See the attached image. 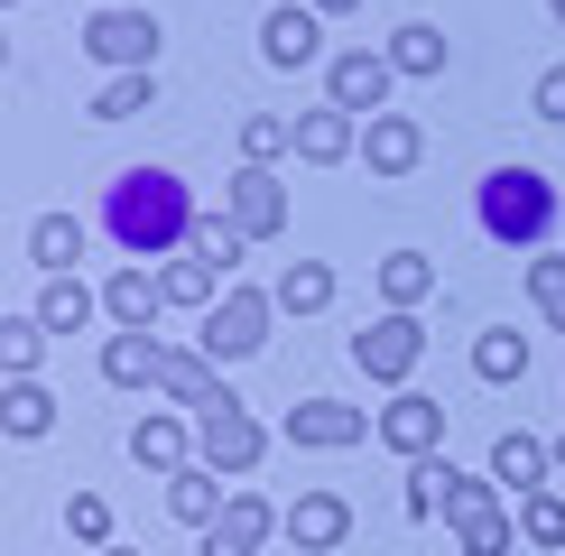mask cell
<instances>
[{"label":"cell","instance_id":"6da1fadb","mask_svg":"<svg viewBox=\"0 0 565 556\" xmlns=\"http://www.w3.org/2000/svg\"><path fill=\"white\" fill-rule=\"evenodd\" d=\"M103 232L121 260H177L185 242H195V195H185L177 168H121L103 185Z\"/></svg>","mask_w":565,"mask_h":556},{"label":"cell","instance_id":"7a4b0ae2","mask_svg":"<svg viewBox=\"0 0 565 556\" xmlns=\"http://www.w3.org/2000/svg\"><path fill=\"white\" fill-rule=\"evenodd\" d=\"M556 214H565V204H556V185L537 168H491L482 177V232L501 250H537L556 232Z\"/></svg>","mask_w":565,"mask_h":556},{"label":"cell","instance_id":"3957f363","mask_svg":"<svg viewBox=\"0 0 565 556\" xmlns=\"http://www.w3.org/2000/svg\"><path fill=\"white\" fill-rule=\"evenodd\" d=\"M75 46L93 65H111V75H158V46H168V29H158V10H93Z\"/></svg>","mask_w":565,"mask_h":556},{"label":"cell","instance_id":"277c9868","mask_svg":"<svg viewBox=\"0 0 565 556\" xmlns=\"http://www.w3.org/2000/svg\"><path fill=\"white\" fill-rule=\"evenodd\" d=\"M260 455H269V427L232 399V389L214 408H195V463H214L223 482H242V473H260Z\"/></svg>","mask_w":565,"mask_h":556},{"label":"cell","instance_id":"5b68a950","mask_svg":"<svg viewBox=\"0 0 565 556\" xmlns=\"http://www.w3.org/2000/svg\"><path fill=\"white\" fill-rule=\"evenodd\" d=\"M390 93H398L390 46H343V56H324V103H334V111H352V121H381V111H390Z\"/></svg>","mask_w":565,"mask_h":556},{"label":"cell","instance_id":"8992f818","mask_svg":"<svg viewBox=\"0 0 565 556\" xmlns=\"http://www.w3.org/2000/svg\"><path fill=\"white\" fill-rule=\"evenodd\" d=\"M269 324H278V297L269 288H242V278H232V288H223V307L214 316H204V353H214V362H250V353H260V343H269Z\"/></svg>","mask_w":565,"mask_h":556},{"label":"cell","instance_id":"52a82bcc","mask_svg":"<svg viewBox=\"0 0 565 556\" xmlns=\"http://www.w3.org/2000/svg\"><path fill=\"white\" fill-rule=\"evenodd\" d=\"M352 362H362L381 389H408V371L427 362V324H417V316H398V307H390V316H371L362 334H352Z\"/></svg>","mask_w":565,"mask_h":556},{"label":"cell","instance_id":"ba28073f","mask_svg":"<svg viewBox=\"0 0 565 556\" xmlns=\"http://www.w3.org/2000/svg\"><path fill=\"white\" fill-rule=\"evenodd\" d=\"M278 436H288L297 455H343V446H371V436H381V408H343V399H297Z\"/></svg>","mask_w":565,"mask_h":556},{"label":"cell","instance_id":"9c48e42d","mask_svg":"<svg viewBox=\"0 0 565 556\" xmlns=\"http://www.w3.org/2000/svg\"><path fill=\"white\" fill-rule=\"evenodd\" d=\"M269 538H288V510H278L269 492H250V482H242V492L223 501V520L195 538V556H260Z\"/></svg>","mask_w":565,"mask_h":556},{"label":"cell","instance_id":"30bf717a","mask_svg":"<svg viewBox=\"0 0 565 556\" xmlns=\"http://www.w3.org/2000/svg\"><path fill=\"white\" fill-rule=\"evenodd\" d=\"M223 214L242 223L250 242H278V232H288V177H278V168H232Z\"/></svg>","mask_w":565,"mask_h":556},{"label":"cell","instance_id":"8fae6325","mask_svg":"<svg viewBox=\"0 0 565 556\" xmlns=\"http://www.w3.org/2000/svg\"><path fill=\"white\" fill-rule=\"evenodd\" d=\"M381 446L398 463H427L445 446V399H427V389H390V408H381Z\"/></svg>","mask_w":565,"mask_h":556},{"label":"cell","instance_id":"7c38bea8","mask_svg":"<svg viewBox=\"0 0 565 556\" xmlns=\"http://www.w3.org/2000/svg\"><path fill=\"white\" fill-rule=\"evenodd\" d=\"M103 316H111V334H149L158 316H168V288H158V269L149 260H121L103 278Z\"/></svg>","mask_w":565,"mask_h":556},{"label":"cell","instance_id":"4fadbf2b","mask_svg":"<svg viewBox=\"0 0 565 556\" xmlns=\"http://www.w3.org/2000/svg\"><path fill=\"white\" fill-rule=\"evenodd\" d=\"M324 56V19L306 10V0H278V10L260 19V65H278V75H297V65Z\"/></svg>","mask_w":565,"mask_h":556},{"label":"cell","instance_id":"5bb4252c","mask_svg":"<svg viewBox=\"0 0 565 556\" xmlns=\"http://www.w3.org/2000/svg\"><path fill=\"white\" fill-rule=\"evenodd\" d=\"M130 463H139V473H158V482H168V473H185V463H195V417L149 408V417L130 427Z\"/></svg>","mask_w":565,"mask_h":556},{"label":"cell","instance_id":"9a60e30c","mask_svg":"<svg viewBox=\"0 0 565 556\" xmlns=\"http://www.w3.org/2000/svg\"><path fill=\"white\" fill-rule=\"evenodd\" d=\"M352 538V501L343 492H297L288 501V547L297 556H334Z\"/></svg>","mask_w":565,"mask_h":556},{"label":"cell","instance_id":"2e32d148","mask_svg":"<svg viewBox=\"0 0 565 556\" xmlns=\"http://www.w3.org/2000/svg\"><path fill=\"white\" fill-rule=\"evenodd\" d=\"M158 399H168V408H185V417H195V408H214V399H223V362L204 353V343H185V353L168 343V371H158Z\"/></svg>","mask_w":565,"mask_h":556},{"label":"cell","instance_id":"e0dca14e","mask_svg":"<svg viewBox=\"0 0 565 556\" xmlns=\"http://www.w3.org/2000/svg\"><path fill=\"white\" fill-rule=\"evenodd\" d=\"M417 158H427V130H417L408 111L362 121V168H371V177H417Z\"/></svg>","mask_w":565,"mask_h":556},{"label":"cell","instance_id":"ac0fdd59","mask_svg":"<svg viewBox=\"0 0 565 556\" xmlns=\"http://www.w3.org/2000/svg\"><path fill=\"white\" fill-rule=\"evenodd\" d=\"M297 158H306V168H343V158H362V121L334 111V103L297 111Z\"/></svg>","mask_w":565,"mask_h":556},{"label":"cell","instance_id":"d6986e66","mask_svg":"<svg viewBox=\"0 0 565 556\" xmlns=\"http://www.w3.org/2000/svg\"><path fill=\"white\" fill-rule=\"evenodd\" d=\"M232 492H242V482H223L214 463H185V473H168V510H177L185 528H195V538L223 520V501H232Z\"/></svg>","mask_w":565,"mask_h":556},{"label":"cell","instance_id":"ffe728a7","mask_svg":"<svg viewBox=\"0 0 565 556\" xmlns=\"http://www.w3.org/2000/svg\"><path fill=\"white\" fill-rule=\"evenodd\" d=\"M547 473H556V446H537V436H520V427H510V436H491V482H510V492H547Z\"/></svg>","mask_w":565,"mask_h":556},{"label":"cell","instance_id":"44dd1931","mask_svg":"<svg viewBox=\"0 0 565 556\" xmlns=\"http://www.w3.org/2000/svg\"><path fill=\"white\" fill-rule=\"evenodd\" d=\"M158 371H168L158 334H103V381L111 389H158Z\"/></svg>","mask_w":565,"mask_h":556},{"label":"cell","instance_id":"7402d4cb","mask_svg":"<svg viewBox=\"0 0 565 556\" xmlns=\"http://www.w3.org/2000/svg\"><path fill=\"white\" fill-rule=\"evenodd\" d=\"M93 316H103V288H93L84 269H75V278H46V288H38V324H46V334H84Z\"/></svg>","mask_w":565,"mask_h":556},{"label":"cell","instance_id":"603a6c76","mask_svg":"<svg viewBox=\"0 0 565 556\" xmlns=\"http://www.w3.org/2000/svg\"><path fill=\"white\" fill-rule=\"evenodd\" d=\"M158 288H168V307H195V316H214L232 278H223L214 260H195V250H177V260H158Z\"/></svg>","mask_w":565,"mask_h":556},{"label":"cell","instance_id":"cb8c5ba5","mask_svg":"<svg viewBox=\"0 0 565 556\" xmlns=\"http://www.w3.org/2000/svg\"><path fill=\"white\" fill-rule=\"evenodd\" d=\"M75 260H84V223L75 214H38L29 223V269L38 278H75Z\"/></svg>","mask_w":565,"mask_h":556},{"label":"cell","instance_id":"d4e9b609","mask_svg":"<svg viewBox=\"0 0 565 556\" xmlns=\"http://www.w3.org/2000/svg\"><path fill=\"white\" fill-rule=\"evenodd\" d=\"M473 381H491V389L529 381V334H520V324H491V334H473Z\"/></svg>","mask_w":565,"mask_h":556},{"label":"cell","instance_id":"484cf974","mask_svg":"<svg viewBox=\"0 0 565 556\" xmlns=\"http://www.w3.org/2000/svg\"><path fill=\"white\" fill-rule=\"evenodd\" d=\"M390 65H398L408 84H436V75H445V29H436V19H408V29H390Z\"/></svg>","mask_w":565,"mask_h":556},{"label":"cell","instance_id":"4316f807","mask_svg":"<svg viewBox=\"0 0 565 556\" xmlns=\"http://www.w3.org/2000/svg\"><path fill=\"white\" fill-rule=\"evenodd\" d=\"M0 427H10L19 446H38V436L56 427V399H46V381H0Z\"/></svg>","mask_w":565,"mask_h":556},{"label":"cell","instance_id":"83f0119b","mask_svg":"<svg viewBox=\"0 0 565 556\" xmlns=\"http://www.w3.org/2000/svg\"><path fill=\"white\" fill-rule=\"evenodd\" d=\"M381 297L398 316H417L436 297V260H427V250H390V260H381Z\"/></svg>","mask_w":565,"mask_h":556},{"label":"cell","instance_id":"f1b7e54d","mask_svg":"<svg viewBox=\"0 0 565 556\" xmlns=\"http://www.w3.org/2000/svg\"><path fill=\"white\" fill-rule=\"evenodd\" d=\"M269 297H278V316H324V307H334V269H324V260H288Z\"/></svg>","mask_w":565,"mask_h":556},{"label":"cell","instance_id":"f546056e","mask_svg":"<svg viewBox=\"0 0 565 556\" xmlns=\"http://www.w3.org/2000/svg\"><path fill=\"white\" fill-rule=\"evenodd\" d=\"M38 362H46L38 307H29V316H0V371H10V381H38Z\"/></svg>","mask_w":565,"mask_h":556},{"label":"cell","instance_id":"4dcf8cb0","mask_svg":"<svg viewBox=\"0 0 565 556\" xmlns=\"http://www.w3.org/2000/svg\"><path fill=\"white\" fill-rule=\"evenodd\" d=\"M278 158H297V121L288 111H250L242 121V168H278Z\"/></svg>","mask_w":565,"mask_h":556},{"label":"cell","instance_id":"1f68e13d","mask_svg":"<svg viewBox=\"0 0 565 556\" xmlns=\"http://www.w3.org/2000/svg\"><path fill=\"white\" fill-rule=\"evenodd\" d=\"M185 250H195V260H214V269L232 278V269L250 260V232L232 223V214H195V242H185Z\"/></svg>","mask_w":565,"mask_h":556},{"label":"cell","instance_id":"d6a6232c","mask_svg":"<svg viewBox=\"0 0 565 556\" xmlns=\"http://www.w3.org/2000/svg\"><path fill=\"white\" fill-rule=\"evenodd\" d=\"M455 547L463 556H510L520 547V510H473V520H455Z\"/></svg>","mask_w":565,"mask_h":556},{"label":"cell","instance_id":"836d02e7","mask_svg":"<svg viewBox=\"0 0 565 556\" xmlns=\"http://www.w3.org/2000/svg\"><path fill=\"white\" fill-rule=\"evenodd\" d=\"M139 111H158V75H111L93 93V121H139Z\"/></svg>","mask_w":565,"mask_h":556},{"label":"cell","instance_id":"e575fe53","mask_svg":"<svg viewBox=\"0 0 565 556\" xmlns=\"http://www.w3.org/2000/svg\"><path fill=\"white\" fill-rule=\"evenodd\" d=\"M520 538L529 547H565V492H529L520 501Z\"/></svg>","mask_w":565,"mask_h":556},{"label":"cell","instance_id":"d590c367","mask_svg":"<svg viewBox=\"0 0 565 556\" xmlns=\"http://www.w3.org/2000/svg\"><path fill=\"white\" fill-rule=\"evenodd\" d=\"M473 510H501V482L455 463V473H445V520H473Z\"/></svg>","mask_w":565,"mask_h":556},{"label":"cell","instance_id":"8d00e7d4","mask_svg":"<svg viewBox=\"0 0 565 556\" xmlns=\"http://www.w3.org/2000/svg\"><path fill=\"white\" fill-rule=\"evenodd\" d=\"M445 473H455V463H445V455L408 463V520H436V510H445Z\"/></svg>","mask_w":565,"mask_h":556},{"label":"cell","instance_id":"74e56055","mask_svg":"<svg viewBox=\"0 0 565 556\" xmlns=\"http://www.w3.org/2000/svg\"><path fill=\"white\" fill-rule=\"evenodd\" d=\"M65 528H75V547H111V501L103 492H75V501H65Z\"/></svg>","mask_w":565,"mask_h":556},{"label":"cell","instance_id":"f35d334b","mask_svg":"<svg viewBox=\"0 0 565 556\" xmlns=\"http://www.w3.org/2000/svg\"><path fill=\"white\" fill-rule=\"evenodd\" d=\"M529 297H537V316L565 334V260H529Z\"/></svg>","mask_w":565,"mask_h":556},{"label":"cell","instance_id":"ab89813d","mask_svg":"<svg viewBox=\"0 0 565 556\" xmlns=\"http://www.w3.org/2000/svg\"><path fill=\"white\" fill-rule=\"evenodd\" d=\"M529 111H537V121H547V130H565V65H547V75H537Z\"/></svg>","mask_w":565,"mask_h":556},{"label":"cell","instance_id":"60d3db41","mask_svg":"<svg viewBox=\"0 0 565 556\" xmlns=\"http://www.w3.org/2000/svg\"><path fill=\"white\" fill-rule=\"evenodd\" d=\"M306 10H316V19H352V10H362V0H306Z\"/></svg>","mask_w":565,"mask_h":556},{"label":"cell","instance_id":"b9f144b4","mask_svg":"<svg viewBox=\"0 0 565 556\" xmlns=\"http://www.w3.org/2000/svg\"><path fill=\"white\" fill-rule=\"evenodd\" d=\"M547 19H556V29H565V0H547Z\"/></svg>","mask_w":565,"mask_h":556},{"label":"cell","instance_id":"7bdbcfd3","mask_svg":"<svg viewBox=\"0 0 565 556\" xmlns=\"http://www.w3.org/2000/svg\"><path fill=\"white\" fill-rule=\"evenodd\" d=\"M93 556H139V547H93Z\"/></svg>","mask_w":565,"mask_h":556},{"label":"cell","instance_id":"ee69618b","mask_svg":"<svg viewBox=\"0 0 565 556\" xmlns=\"http://www.w3.org/2000/svg\"><path fill=\"white\" fill-rule=\"evenodd\" d=\"M556 473H565V436H556Z\"/></svg>","mask_w":565,"mask_h":556},{"label":"cell","instance_id":"f6af8a7d","mask_svg":"<svg viewBox=\"0 0 565 556\" xmlns=\"http://www.w3.org/2000/svg\"><path fill=\"white\" fill-rule=\"evenodd\" d=\"M0 10H19V0H0Z\"/></svg>","mask_w":565,"mask_h":556}]
</instances>
